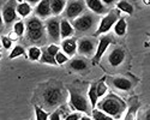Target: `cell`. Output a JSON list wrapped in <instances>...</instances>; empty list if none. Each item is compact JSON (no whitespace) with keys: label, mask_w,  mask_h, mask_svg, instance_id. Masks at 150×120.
I'll use <instances>...</instances> for the list:
<instances>
[{"label":"cell","mask_w":150,"mask_h":120,"mask_svg":"<svg viewBox=\"0 0 150 120\" xmlns=\"http://www.w3.org/2000/svg\"><path fill=\"white\" fill-rule=\"evenodd\" d=\"M96 106H98L97 109L102 111L103 113L114 118L115 120L121 118L122 113L127 108V103L114 92H109L108 95H105V97L101 101H98Z\"/></svg>","instance_id":"cell-1"},{"label":"cell","mask_w":150,"mask_h":120,"mask_svg":"<svg viewBox=\"0 0 150 120\" xmlns=\"http://www.w3.org/2000/svg\"><path fill=\"white\" fill-rule=\"evenodd\" d=\"M120 18V12L119 10H109L107 13L103 16V18L100 20V24L96 29V32H95V36H98V35H103V34H107L113 25L115 24V22Z\"/></svg>","instance_id":"cell-2"},{"label":"cell","mask_w":150,"mask_h":120,"mask_svg":"<svg viewBox=\"0 0 150 120\" xmlns=\"http://www.w3.org/2000/svg\"><path fill=\"white\" fill-rule=\"evenodd\" d=\"M96 22H97V19L94 13H84V15L78 16L77 18H74L71 24H72L74 31L86 32L95 27Z\"/></svg>","instance_id":"cell-3"},{"label":"cell","mask_w":150,"mask_h":120,"mask_svg":"<svg viewBox=\"0 0 150 120\" xmlns=\"http://www.w3.org/2000/svg\"><path fill=\"white\" fill-rule=\"evenodd\" d=\"M70 104L72 109L79 113H85L88 115L91 113V107L89 106L88 99H85L82 94L77 92L73 89H70Z\"/></svg>","instance_id":"cell-4"},{"label":"cell","mask_w":150,"mask_h":120,"mask_svg":"<svg viewBox=\"0 0 150 120\" xmlns=\"http://www.w3.org/2000/svg\"><path fill=\"white\" fill-rule=\"evenodd\" d=\"M85 10V4L84 0H67L65 8H64V17L65 19H74L78 16L83 15V12Z\"/></svg>","instance_id":"cell-5"},{"label":"cell","mask_w":150,"mask_h":120,"mask_svg":"<svg viewBox=\"0 0 150 120\" xmlns=\"http://www.w3.org/2000/svg\"><path fill=\"white\" fill-rule=\"evenodd\" d=\"M113 42V37L108 34H103L101 37H100L97 44H96V49L95 53L93 55V64L96 65L98 64V61L101 60V58L103 56V54L106 53V51L108 49V47Z\"/></svg>","instance_id":"cell-6"},{"label":"cell","mask_w":150,"mask_h":120,"mask_svg":"<svg viewBox=\"0 0 150 120\" xmlns=\"http://www.w3.org/2000/svg\"><path fill=\"white\" fill-rule=\"evenodd\" d=\"M61 101H62V92L59 88L51 87L43 91V102L47 107L49 108L55 107L59 103H61Z\"/></svg>","instance_id":"cell-7"},{"label":"cell","mask_w":150,"mask_h":120,"mask_svg":"<svg viewBox=\"0 0 150 120\" xmlns=\"http://www.w3.org/2000/svg\"><path fill=\"white\" fill-rule=\"evenodd\" d=\"M45 29H46L48 37L51 39V41L59 42V40H60V20L57 16L47 18Z\"/></svg>","instance_id":"cell-8"},{"label":"cell","mask_w":150,"mask_h":120,"mask_svg":"<svg viewBox=\"0 0 150 120\" xmlns=\"http://www.w3.org/2000/svg\"><path fill=\"white\" fill-rule=\"evenodd\" d=\"M96 41L93 37H82L77 41V51L84 56H91L96 49Z\"/></svg>","instance_id":"cell-9"},{"label":"cell","mask_w":150,"mask_h":120,"mask_svg":"<svg viewBox=\"0 0 150 120\" xmlns=\"http://www.w3.org/2000/svg\"><path fill=\"white\" fill-rule=\"evenodd\" d=\"M16 6H17V1L16 0H10L5 4V6L3 7V22L5 24H12V22H15L17 18V11H16Z\"/></svg>","instance_id":"cell-10"},{"label":"cell","mask_w":150,"mask_h":120,"mask_svg":"<svg viewBox=\"0 0 150 120\" xmlns=\"http://www.w3.org/2000/svg\"><path fill=\"white\" fill-rule=\"evenodd\" d=\"M125 58H126V53H125L124 48L115 47L114 49L109 53V55L107 58V63L112 67H118V66H120L124 63Z\"/></svg>","instance_id":"cell-11"},{"label":"cell","mask_w":150,"mask_h":120,"mask_svg":"<svg viewBox=\"0 0 150 120\" xmlns=\"http://www.w3.org/2000/svg\"><path fill=\"white\" fill-rule=\"evenodd\" d=\"M24 35H25L28 41L33 43H40V42H45L46 30H45V27L37 28V29H25V34Z\"/></svg>","instance_id":"cell-12"},{"label":"cell","mask_w":150,"mask_h":120,"mask_svg":"<svg viewBox=\"0 0 150 120\" xmlns=\"http://www.w3.org/2000/svg\"><path fill=\"white\" fill-rule=\"evenodd\" d=\"M51 0H41V1L36 5L35 7V16L39 17L40 19H47L52 15L51 6H49Z\"/></svg>","instance_id":"cell-13"},{"label":"cell","mask_w":150,"mask_h":120,"mask_svg":"<svg viewBox=\"0 0 150 120\" xmlns=\"http://www.w3.org/2000/svg\"><path fill=\"white\" fill-rule=\"evenodd\" d=\"M110 84L112 87L120 90V91H129L132 88V82L126 78V77H113L110 78Z\"/></svg>","instance_id":"cell-14"},{"label":"cell","mask_w":150,"mask_h":120,"mask_svg":"<svg viewBox=\"0 0 150 120\" xmlns=\"http://www.w3.org/2000/svg\"><path fill=\"white\" fill-rule=\"evenodd\" d=\"M84 4L85 7L94 12V15H106L108 12V8L101 3V0H84Z\"/></svg>","instance_id":"cell-15"},{"label":"cell","mask_w":150,"mask_h":120,"mask_svg":"<svg viewBox=\"0 0 150 120\" xmlns=\"http://www.w3.org/2000/svg\"><path fill=\"white\" fill-rule=\"evenodd\" d=\"M61 49L67 56H73L77 52V40L73 37H69L61 41Z\"/></svg>","instance_id":"cell-16"},{"label":"cell","mask_w":150,"mask_h":120,"mask_svg":"<svg viewBox=\"0 0 150 120\" xmlns=\"http://www.w3.org/2000/svg\"><path fill=\"white\" fill-rule=\"evenodd\" d=\"M74 35V29L72 27V24L67 19H61L60 20V39L65 40L69 37H72Z\"/></svg>","instance_id":"cell-17"},{"label":"cell","mask_w":150,"mask_h":120,"mask_svg":"<svg viewBox=\"0 0 150 120\" xmlns=\"http://www.w3.org/2000/svg\"><path fill=\"white\" fill-rule=\"evenodd\" d=\"M70 67L73 71H84L88 67V61L83 56H74L70 61Z\"/></svg>","instance_id":"cell-18"},{"label":"cell","mask_w":150,"mask_h":120,"mask_svg":"<svg viewBox=\"0 0 150 120\" xmlns=\"http://www.w3.org/2000/svg\"><path fill=\"white\" fill-rule=\"evenodd\" d=\"M67 0H51L49 1V6H51V12L54 16H59L64 12L65 5Z\"/></svg>","instance_id":"cell-19"},{"label":"cell","mask_w":150,"mask_h":120,"mask_svg":"<svg viewBox=\"0 0 150 120\" xmlns=\"http://www.w3.org/2000/svg\"><path fill=\"white\" fill-rule=\"evenodd\" d=\"M113 28H114V32H115L117 36H124L125 34H126V29H127L126 19L122 18V17H120V18L115 22V24L113 25Z\"/></svg>","instance_id":"cell-20"},{"label":"cell","mask_w":150,"mask_h":120,"mask_svg":"<svg viewBox=\"0 0 150 120\" xmlns=\"http://www.w3.org/2000/svg\"><path fill=\"white\" fill-rule=\"evenodd\" d=\"M88 99H89V102H90V107L91 109L96 108V104L98 102V96H97V92H96V83H93L89 90H88Z\"/></svg>","instance_id":"cell-21"},{"label":"cell","mask_w":150,"mask_h":120,"mask_svg":"<svg viewBox=\"0 0 150 120\" xmlns=\"http://www.w3.org/2000/svg\"><path fill=\"white\" fill-rule=\"evenodd\" d=\"M16 11H17V15H19L22 18H25L31 13L33 8L28 3H21V4H17Z\"/></svg>","instance_id":"cell-22"},{"label":"cell","mask_w":150,"mask_h":120,"mask_svg":"<svg viewBox=\"0 0 150 120\" xmlns=\"http://www.w3.org/2000/svg\"><path fill=\"white\" fill-rule=\"evenodd\" d=\"M137 111H138V102L133 101L132 104L129 107V109L125 114L122 120H136L137 119Z\"/></svg>","instance_id":"cell-23"},{"label":"cell","mask_w":150,"mask_h":120,"mask_svg":"<svg viewBox=\"0 0 150 120\" xmlns=\"http://www.w3.org/2000/svg\"><path fill=\"white\" fill-rule=\"evenodd\" d=\"M117 10L125 12V13H127V15L133 13V6L129 1H126V0H119L117 3Z\"/></svg>","instance_id":"cell-24"},{"label":"cell","mask_w":150,"mask_h":120,"mask_svg":"<svg viewBox=\"0 0 150 120\" xmlns=\"http://www.w3.org/2000/svg\"><path fill=\"white\" fill-rule=\"evenodd\" d=\"M41 54H42V51L36 46H33L28 49V58H29V60H31V61H37V60H40Z\"/></svg>","instance_id":"cell-25"},{"label":"cell","mask_w":150,"mask_h":120,"mask_svg":"<svg viewBox=\"0 0 150 120\" xmlns=\"http://www.w3.org/2000/svg\"><path fill=\"white\" fill-rule=\"evenodd\" d=\"M27 56V51L24 49V47L23 46H15L13 47V49L11 51V53L8 54V58L10 59H15V58H18V56Z\"/></svg>","instance_id":"cell-26"},{"label":"cell","mask_w":150,"mask_h":120,"mask_svg":"<svg viewBox=\"0 0 150 120\" xmlns=\"http://www.w3.org/2000/svg\"><path fill=\"white\" fill-rule=\"evenodd\" d=\"M91 115H93L94 120H115L114 118L109 116L108 114L103 113L102 111L97 109V108H94V109H91Z\"/></svg>","instance_id":"cell-27"},{"label":"cell","mask_w":150,"mask_h":120,"mask_svg":"<svg viewBox=\"0 0 150 120\" xmlns=\"http://www.w3.org/2000/svg\"><path fill=\"white\" fill-rule=\"evenodd\" d=\"M107 91H108V87H107V84L105 83V79L96 83V92H97L98 99L103 97V96L107 94Z\"/></svg>","instance_id":"cell-28"},{"label":"cell","mask_w":150,"mask_h":120,"mask_svg":"<svg viewBox=\"0 0 150 120\" xmlns=\"http://www.w3.org/2000/svg\"><path fill=\"white\" fill-rule=\"evenodd\" d=\"M13 31L19 36V37L24 36V34H25V23H24L23 20L16 22L13 24Z\"/></svg>","instance_id":"cell-29"},{"label":"cell","mask_w":150,"mask_h":120,"mask_svg":"<svg viewBox=\"0 0 150 120\" xmlns=\"http://www.w3.org/2000/svg\"><path fill=\"white\" fill-rule=\"evenodd\" d=\"M40 61L43 63V64H48V65H57L55 60H54V56L49 55L46 51L42 52V54H41V56H40Z\"/></svg>","instance_id":"cell-30"},{"label":"cell","mask_w":150,"mask_h":120,"mask_svg":"<svg viewBox=\"0 0 150 120\" xmlns=\"http://www.w3.org/2000/svg\"><path fill=\"white\" fill-rule=\"evenodd\" d=\"M35 114H36V120H48L49 116V114L39 106H35Z\"/></svg>","instance_id":"cell-31"},{"label":"cell","mask_w":150,"mask_h":120,"mask_svg":"<svg viewBox=\"0 0 150 120\" xmlns=\"http://www.w3.org/2000/svg\"><path fill=\"white\" fill-rule=\"evenodd\" d=\"M54 60H55L57 65H64V64H66V63L69 61V56H67L65 53H62V52L59 51V52L55 54Z\"/></svg>","instance_id":"cell-32"},{"label":"cell","mask_w":150,"mask_h":120,"mask_svg":"<svg viewBox=\"0 0 150 120\" xmlns=\"http://www.w3.org/2000/svg\"><path fill=\"white\" fill-rule=\"evenodd\" d=\"M60 51V48L55 44V43H52V44H49L47 48H46V52L49 54V55H52V56H55V54Z\"/></svg>","instance_id":"cell-33"},{"label":"cell","mask_w":150,"mask_h":120,"mask_svg":"<svg viewBox=\"0 0 150 120\" xmlns=\"http://www.w3.org/2000/svg\"><path fill=\"white\" fill-rule=\"evenodd\" d=\"M0 41H1V44L5 49H10L12 47V41L7 37V36H1V37H0Z\"/></svg>","instance_id":"cell-34"},{"label":"cell","mask_w":150,"mask_h":120,"mask_svg":"<svg viewBox=\"0 0 150 120\" xmlns=\"http://www.w3.org/2000/svg\"><path fill=\"white\" fill-rule=\"evenodd\" d=\"M62 111L61 109H57L54 111L52 114H51V118H49V120H62Z\"/></svg>","instance_id":"cell-35"},{"label":"cell","mask_w":150,"mask_h":120,"mask_svg":"<svg viewBox=\"0 0 150 120\" xmlns=\"http://www.w3.org/2000/svg\"><path fill=\"white\" fill-rule=\"evenodd\" d=\"M81 116H82V115H81L79 112H74V113L69 114V115L65 118V120H79Z\"/></svg>","instance_id":"cell-36"},{"label":"cell","mask_w":150,"mask_h":120,"mask_svg":"<svg viewBox=\"0 0 150 120\" xmlns=\"http://www.w3.org/2000/svg\"><path fill=\"white\" fill-rule=\"evenodd\" d=\"M7 37H8V39H10L12 42H15V41H17V40H18L19 36H18V35H17L15 31H10V32H8V35H7Z\"/></svg>","instance_id":"cell-37"},{"label":"cell","mask_w":150,"mask_h":120,"mask_svg":"<svg viewBox=\"0 0 150 120\" xmlns=\"http://www.w3.org/2000/svg\"><path fill=\"white\" fill-rule=\"evenodd\" d=\"M41 1V0H25V3H28L30 6H33V5H37Z\"/></svg>","instance_id":"cell-38"},{"label":"cell","mask_w":150,"mask_h":120,"mask_svg":"<svg viewBox=\"0 0 150 120\" xmlns=\"http://www.w3.org/2000/svg\"><path fill=\"white\" fill-rule=\"evenodd\" d=\"M117 0H101L102 4H106V5H112L113 3H115Z\"/></svg>","instance_id":"cell-39"},{"label":"cell","mask_w":150,"mask_h":120,"mask_svg":"<svg viewBox=\"0 0 150 120\" xmlns=\"http://www.w3.org/2000/svg\"><path fill=\"white\" fill-rule=\"evenodd\" d=\"M79 120H94V119H91L89 115H82V116L79 118Z\"/></svg>","instance_id":"cell-40"},{"label":"cell","mask_w":150,"mask_h":120,"mask_svg":"<svg viewBox=\"0 0 150 120\" xmlns=\"http://www.w3.org/2000/svg\"><path fill=\"white\" fill-rule=\"evenodd\" d=\"M3 25V16H1V11H0V27Z\"/></svg>","instance_id":"cell-41"},{"label":"cell","mask_w":150,"mask_h":120,"mask_svg":"<svg viewBox=\"0 0 150 120\" xmlns=\"http://www.w3.org/2000/svg\"><path fill=\"white\" fill-rule=\"evenodd\" d=\"M149 1H150V0H143V4H144V5H149V4H150Z\"/></svg>","instance_id":"cell-42"},{"label":"cell","mask_w":150,"mask_h":120,"mask_svg":"<svg viewBox=\"0 0 150 120\" xmlns=\"http://www.w3.org/2000/svg\"><path fill=\"white\" fill-rule=\"evenodd\" d=\"M1 56H3V54H1V52H0V59H1Z\"/></svg>","instance_id":"cell-43"}]
</instances>
